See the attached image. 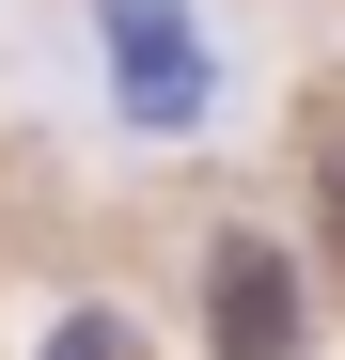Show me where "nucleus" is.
Instances as JSON below:
<instances>
[{
    "label": "nucleus",
    "mask_w": 345,
    "mask_h": 360,
    "mask_svg": "<svg viewBox=\"0 0 345 360\" xmlns=\"http://www.w3.org/2000/svg\"><path fill=\"white\" fill-rule=\"evenodd\" d=\"M330 251H345V157H330Z\"/></svg>",
    "instance_id": "nucleus-2"
},
{
    "label": "nucleus",
    "mask_w": 345,
    "mask_h": 360,
    "mask_svg": "<svg viewBox=\"0 0 345 360\" xmlns=\"http://www.w3.org/2000/svg\"><path fill=\"white\" fill-rule=\"evenodd\" d=\"M204 345L220 360H299V266L267 235H220L204 251Z\"/></svg>",
    "instance_id": "nucleus-1"
}]
</instances>
